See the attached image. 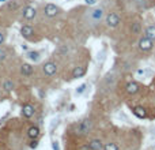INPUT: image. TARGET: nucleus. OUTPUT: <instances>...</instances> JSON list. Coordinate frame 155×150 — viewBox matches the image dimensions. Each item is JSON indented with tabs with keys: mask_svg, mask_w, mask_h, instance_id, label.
<instances>
[{
	"mask_svg": "<svg viewBox=\"0 0 155 150\" xmlns=\"http://www.w3.org/2000/svg\"><path fill=\"white\" fill-rule=\"evenodd\" d=\"M91 128H93V123L90 120H83L75 127V131H76L78 135H86L90 132Z\"/></svg>",
	"mask_w": 155,
	"mask_h": 150,
	"instance_id": "f257e3e1",
	"label": "nucleus"
},
{
	"mask_svg": "<svg viewBox=\"0 0 155 150\" xmlns=\"http://www.w3.org/2000/svg\"><path fill=\"white\" fill-rule=\"evenodd\" d=\"M105 22H106V25L109 26V27H117V26L120 25V22H121V19H120V16L117 15V14L109 13L105 16Z\"/></svg>",
	"mask_w": 155,
	"mask_h": 150,
	"instance_id": "f03ea898",
	"label": "nucleus"
},
{
	"mask_svg": "<svg viewBox=\"0 0 155 150\" xmlns=\"http://www.w3.org/2000/svg\"><path fill=\"white\" fill-rule=\"evenodd\" d=\"M42 71H44V74H45V75L52 77V75H55L56 71H57V64L53 63V61H48V63L44 64Z\"/></svg>",
	"mask_w": 155,
	"mask_h": 150,
	"instance_id": "7ed1b4c3",
	"label": "nucleus"
},
{
	"mask_svg": "<svg viewBox=\"0 0 155 150\" xmlns=\"http://www.w3.org/2000/svg\"><path fill=\"white\" fill-rule=\"evenodd\" d=\"M22 15H23V18H25V19L31 21V19H34V18H36V15H37V10L34 8V7L27 6V7H25V8H23Z\"/></svg>",
	"mask_w": 155,
	"mask_h": 150,
	"instance_id": "20e7f679",
	"label": "nucleus"
},
{
	"mask_svg": "<svg viewBox=\"0 0 155 150\" xmlns=\"http://www.w3.org/2000/svg\"><path fill=\"white\" fill-rule=\"evenodd\" d=\"M44 11H45V15H46V16H49V18H53V16L57 15L60 10H58V7L56 6V4L49 3V4H46V6H45Z\"/></svg>",
	"mask_w": 155,
	"mask_h": 150,
	"instance_id": "39448f33",
	"label": "nucleus"
},
{
	"mask_svg": "<svg viewBox=\"0 0 155 150\" xmlns=\"http://www.w3.org/2000/svg\"><path fill=\"white\" fill-rule=\"evenodd\" d=\"M152 45H154V42H152V40H150L148 37H143V38L139 40V48L142 49V51H150V49L152 48Z\"/></svg>",
	"mask_w": 155,
	"mask_h": 150,
	"instance_id": "423d86ee",
	"label": "nucleus"
},
{
	"mask_svg": "<svg viewBox=\"0 0 155 150\" xmlns=\"http://www.w3.org/2000/svg\"><path fill=\"white\" fill-rule=\"evenodd\" d=\"M103 16V10L99 8V10H94L90 13V19H93V22H99Z\"/></svg>",
	"mask_w": 155,
	"mask_h": 150,
	"instance_id": "0eeeda50",
	"label": "nucleus"
},
{
	"mask_svg": "<svg viewBox=\"0 0 155 150\" xmlns=\"http://www.w3.org/2000/svg\"><path fill=\"white\" fill-rule=\"evenodd\" d=\"M22 115L25 116V117H31L33 115H34V106L30 105V104H26V105H23L22 108Z\"/></svg>",
	"mask_w": 155,
	"mask_h": 150,
	"instance_id": "6e6552de",
	"label": "nucleus"
},
{
	"mask_svg": "<svg viewBox=\"0 0 155 150\" xmlns=\"http://www.w3.org/2000/svg\"><path fill=\"white\" fill-rule=\"evenodd\" d=\"M20 34L23 35V37H26V38H30L33 34H34V30H33L31 26L29 25H25L20 27Z\"/></svg>",
	"mask_w": 155,
	"mask_h": 150,
	"instance_id": "1a4fd4ad",
	"label": "nucleus"
},
{
	"mask_svg": "<svg viewBox=\"0 0 155 150\" xmlns=\"http://www.w3.org/2000/svg\"><path fill=\"white\" fill-rule=\"evenodd\" d=\"M33 71H34V68H33L31 64H27V63H23L22 66H20V74L22 75H26V77H29V75H31Z\"/></svg>",
	"mask_w": 155,
	"mask_h": 150,
	"instance_id": "9d476101",
	"label": "nucleus"
},
{
	"mask_svg": "<svg viewBox=\"0 0 155 150\" xmlns=\"http://www.w3.org/2000/svg\"><path fill=\"white\" fill-rule=\"evenodd\" d=\"M139 89H140V86L136 82H131L126 85V93L128 94H136V93L139 92Z\"/></svg>",
	"mask_w": 155,
	"mask_h": 150,
	"instance_id": "9b49d317",
	"label": "nucleus"
},
{
	"mask_svg": "<svg viewBox=\"0 0 155 150\" xmlns=\"http://www.w3.org/2000/svg\"><path fill=\"white\" fill-rule=\"evenodd\" d=\"M88 147H90V150H102L103 145L99 139H93L90 143H88Z\"/></svg>",
	"mask_w": 155,
	"mask_h": 150,
	"instance_id": "f8f14e48",
	"label": "nucleus"
},
{
	"mask_svg": "<svg viewBox=\"0 0 155 150\" xmlns=\"http://www.w3.org/2000/svg\"><path fill=\"white\" fill-rule=\"evenodd\" d=\"M133 115L137 116L139 119H144L147 116V112L143 106H136V108H133Z\"/></svg>",
	"mask_w": 155,
	"mask_h": 150,
	"instance_id": "ddd939ff",
	"label": "nucleus"
},
{
	"mask_svg": "<svg viewBox=\"0 0 155 150\" xmlns=\"http://www.w3.org/2000/svg\"><path fill=\"white\" fill-rule=\"evenodd\" d=\"M27 135H29V138H31V139H37L39 135V128L37 127V126H33V127L29 128V131H27Z\"/></svg>",
	"mask_w": 155,
	"mask_h": 150,
	"instance_id": "4468645a",
	"label": "nucleus"
},
{
	"mask_svg": "<svg viewBox=\"0 0 155 150\" xmlns=\"http://www.w3.org/2000/svg\"><path fill=\"white\" fill-rule=\"evenodd\" d=\"M86 74V68L84 67H76L74 68V71H72V77L74 78H82Z\"/></svg>",
	"mask_w": 155,
	"mask_h": 150,
	"instance_id": "2eb2a0df",
	"label": "nucleus"
},
{
	"mask_svg": "<svg viewBox=\"0 0 155 150\" xmlns=\"http://www.w3.org/2000/svg\"><path fill=\"white\" fill-rule=\"evenodd\" d=\"M145 37H148L150 40L155 41V25H151L145 29Z\"/></svg>",
	"mask_w": 155,
	"mask_h": 150,
	"instance_id": "dca6fc26",
	"label": "nucleus"
},
{
	"mask_svg": "<svg viewBox=\"0 0 155 150\" xmlns=\"http://www.w3.org/2000/svg\"><path fill=\"white\" fill-rule=\"evenodd\" d=\"M140 30H142L140 22H133L132 25H131V32H132V34H139Z\"/></svg>",
	"mask_w": 155,
	"mask_h": 150,
	"instance_id": "f3484780",
	"label": "nucleus"
},
{
	"mask_svg": "<svg viewBox=\"0 0 155 150\" xmlns=\"http://www.w3.org/2000/svg\"><path fill=\"white\" fill-rule=\"evenodd\" d=\"M27 58H29L30 60H33V61H38L39 60V53L38 52H36V51H31V52L27 53Z\"/></svg>",
	"mask_w": 155,
	"mask_h": 150,
	"instance_id": "a211bd4d",
	"label": "nucleus"
},
{
	"mask_svg": "<svg viewBox=\"0 0 155 150\" xmlns=\"http://www.w3.org/2000/svg\"><path fill=\"white\" fill-rule=\"evenodd\" d=\"M3 89L6 90V92H11V90L14 89V83L11 82V81H4V83H3Z\"/></svg>",
	"mask_w": 155,
	"mask_h": 150,
	"instance_id": "6ab92c4d",
	"label": "nucleus"
},
{
	"mask_svg": "<svg viewBox=\"0 0 155 150\" xmlns=\"http://www.w3.org/2000/svg\"><path fill=\"white\" fill-rule=\"evenodd\" d=\"M103 150H118V146L116 143H106L103 146Z\"/></svg>",
	"mask_w": 155,
	"mask_h": 150,
	"instance_id": "aec40b11",
	"label": "nucleus"
},
{
	"mask_svg": "<svg viewBox=\"0 0 155 150\" xmlns=\"http://www.w3.org/2000/svg\"><path fill=\"white\" fill-rule=\"evenodd\" d=\"M6 59H7V52L4 51V49L0 48V63H1V61H4Z\"/></svg>",
	"mask_w": 155,
	"mask_h": 150,
	"instance_id": "412c9836",
	"label": "nucleus"
},
{
	"mask_svg": "<svg viewBox=\"0 0 155 150\" xmlns=\"http://www.w3.org/2000/svg\"><path fill=\"white\" fill-rule=\"evenodd\" d=\"M86 87H87V85H86V83L80 85V86H79V87L76 89V94H82V93H83L84 90H86Z\"/></svg>",
	"mask_w": 155,
	"mask_h": 150,
	"instance_id": "4be33fe9",
	"label": "nucleus"
},
{
	"mask_svg": "<svg viewBox=\"0 0 155 150\" xmlns=\"http://www.w3.org/2000/svg\"><path fill=\"white\" fill-rule=\"evenodd\" d=\"M37 146H38V140H37V139H31V142H30V147H31V149H36Z\"/></svg>",
	"mask_w": 155,
	"mask_h": 150,
	"instance_id": "5701e85b",
	"label": "nucleus"
},
{
	"mask_svg": "<svg viewBox=\"0 0 155 150\" xmlns=\"http://www.w3.org/2000/svg\"><path fill=\"white\" fill-rule=\"evenodd\" d=\"M18 8V4L15 3V1H12V3H8V10H16Z\"/></svg>",
	"mask_w": 155,
	"mask_h": 150,
	"instance_id": "b1692460",
	"label": "nucleus"
},
{
	"mask_svg": "<svg viewBox=\"0 0 155 150\" xmlns=\"http://www.w3.org/2000/svg\"><path fill=\"white\" fill-rule=\"evenodd\" d=\"M52 147H53V150H60V147H58V143L56 142V140H53V142H52Z\"/></svg>",
	"mask_w": 155,
	"mask_h": 150,
	"instance_id": "393cba45",
	"label": "nucleus"
},
{
	"mask_svg": "<svg viewBox=\"0 0 155 150\" xmlns=\"http://www.w3.org/2000/svg\"><path fill=\"white\" fill-rule=\"evenodd\" d=\"M86 1V4H88V6H94V4L97 3V0H84Z\"/></svg>",
	"mask_w": 155,
	"mask_h": 150,
	"instance_id": "a878e982",
	"label": "nucleus"
},
{
	"mask_svg": "<svg viewBox=\"0 0 155 150\" xmlns=\"http://www.w3.org/2000/svg\"><path fill=\"white\" fill-rule=\"evenodd\" d=\"M79 150H90V147H88V145H83V146H80Z\"/></svg>",
	"mask_w": 155,
	"mask_h": 150,
	"instance_id": "bb28decb",
	"label": "nucleus"
},
{
	"mask_svg": "<svg viewBox=\"0 0 155 150\" xmlns=\"http://www.w3.org/2000/svg\"><path fill=\"white\" fill-rule=\"evenodd\" d=\"M3 41H4V35H3V33L0 32V44H1Z\"/></svg>",
	"mask_w": 155,
	"mask_h": 150,
	"instance_id": "cd10ccee",
	"label": "nucleus"
},
{
	"mask_svg": "<svg viewBox=\"0 0 155 150\" xmlns=\"http://www.w3.org/2000/svg\"><path fill=\"white\" fill-rule=\"evenodd\" d=\"M137 3H144V1H147V0H136Z\"/></svg>",
	"mask_w": 155,
	"mask_h": 150,
	"instance_id": "c85d7f7f",
	"label": "nucleus"
},
{
	"mask_svg": "<svg viewBox=\"0 0 155 150\" xmlns=\"http://www.w3.org/2000/svg\"><path fill=\"white\" fill-rule=\"evenodd\" d=\"M0 1H4V0H0Z\"/></svg>",
	"mask_w": 155,
	"mask_h": 150,
	"instance_id": "c756f323",
	"label": "nucleus"
}]
</instances>
